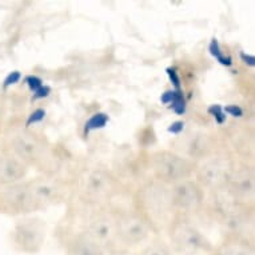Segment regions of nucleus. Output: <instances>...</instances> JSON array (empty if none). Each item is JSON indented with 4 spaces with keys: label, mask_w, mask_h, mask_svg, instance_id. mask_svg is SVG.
<instances>
[{
    "label": "nucleus",
    "mask_w": 255,
    "mask_h": 255,
    "mask_svg": "<svg viewBox=\"0 0 255 255\" xmlns=\"http://www.w3.org/2000/svg\"><path fill=\"white\" fill-rule=\"evenodd\" d=\"M23 174H24V170L15 160H5L0 166V180H3V182L16 180Z\"/></svg>",
    "instance_id": "1"
},
{
    "label": "nucleus",
    "mask_w": 255,
    "mask_h": 255,
    "mask_svg": "<svg viewBox=\"0 0 255 255\" xmlns=\"http://www.w3.org/2000/svg\"><path fill=\"white\" fill-rule=\"evenodd\" d=\"M209 50H210V54L213 55L214 58L217 59L218 62L223 64V66H226V67H230L231 64H233V59L230 56H226V55H223L221 50V46H219V43H218L217 39H213L211 43H210L209 46Z\"/></svg>",
    "instance_id": "2"
},
{
    "label": "nucleus",
    "mask_w": 255,
    "mask_h": 255,
    "mask_svg": "<svg viewBox=\"0 0 255 255\" xmlns=\"http://www.w3.org/2000/svg\"><path fill=\"white\" fill-rule=\"evenodd\" d=\"M107 122H109V115H106L103 113L95 114V115H92L88 122L86 123V128H84V132L88 134L90 131L92 130H98V128H102V127H105L107 125Z\"/></svg>",
    "instance_id": "3"
},
{
    "label": "nucleus",
    "mask_w": 255,
    "mask_h": 255,
    "mask_svg": "<svg viewBox=\"0 0 255 255\" xmlns=\"http://www.w3.org/2000/svg\"><path fill=\"white\" fill-rule=\"evenodd\" d=\"M172 110L174 113L178 114V115H182V114L186 113V102H184L183 92L180 90H175L172 91Z\"/></svg>",
    "instance_id": "4"
},
{
    "label": "nucleus",
    "mask_w": 255,
    "mask_h": 255,
    "mask_svg": "<svg viewBox=\"0 0 255 255\" xmlns=\"http://www.w3.org/2000/svg\"><path fill=\"white\" fill-rule=\"evenodd\" d=\"M207 111H209V114H211V115L215 118V121H217L219 125H222V123H225V122H226V114L223 113V109H222L219 105L210 106Z\"/></svg>",
    "instance_id": "5"
},
{
    "label": "nucleus",
    "mask_w": 255,
    "mask_h": 255,
    "mask_svg": "<svg viewBox=\"0 0 255 255\" xmlns=\"http://www.w3.org/2000/svg\"><path fill=\"white\" fill-rule=\"evenodd\" d=\"M44 117H46V111L42 109H38V110H35L34 113L31 114L28 117V119H27V123L25 125L27 126H31V125H34V123H38V122L43 121L44 119Z\"/></svg>",
    "instance_id": "6"
},
{
    "label": "nucleus",
    "mask_w": 255,
    "mask_h": 255,
    "mask_svg": "<svg viewBox=\"0 0 255 255\" xmlns=\"http://www.w3.org/2000/svg\"><path fill=\"white\" fill-rule=\"evenodd\" d=\"M25 83L28 84L29 90L34 92L38 91L39 88L43 86L42 79H40V78H38V76H34V75L27 76V78H25Z\"/></svg>",
    "instance_id": "7"
},
{
    "label": "nucleus",
    "mask_w": 255,
    "mask_h": 255,
    "mask_svg": "<svg viewBox=\"0 0 255 255\" xmlns=\"http://www.w3.org/2000/svg\"><path fill=\"white\" fill-rule=\"evenodd\" d=\"M20 78H21V74L19 71L11 72V74H9V75L4 79V84H3V86H4V88L9 87V86L17 83V82L20 80Z\"/></svg>",
    "instance_id": "8"
},
{
    "label": "nucleus",
    "mask_w": 255,
    "mask_h": 255,
    "mask_svg": "<svg viewBox=\"0 0 255 255\" xmlns=\"http://www.w3.org/2000/svg\"><path fill=\"white\" fill-rule=\"evenodd\" d=\"M223 113L225 114H230L233 117H242L243 115V110L237 105H230V106H226L225 109H223Z\"/></svg>",
    "instance_id": "9"
},
{
    "label": "nucleus",
    "mask_w": 255,
    "mask_h": 255,
    "mask_svg": "<svg viewBox=\"0 0 255 255\" xmlns=\"http://www.w3.org/2000/svg\"><path fill=\"white\" fill-rule=\"evenodd\" d=\"M51 88L48 86H42L39 88L38 91H35L34 97H32V101H38V99H43V98H47L50 95Z\"/></svg>",
    "instance_id": "10"
},
{
    "label": "nucleus",
    "mask_w": 255,
    "mask_h": 255,
    "mask_svg": "<svg viewBox=\"0 0 255 255\" xmlns=\"http://www.w3.org/2000/svg\"><path fill=\"white\" fill-rule=\"evenodd\" d=\"M166 72H167L168 78H170V80L174 83L176 90H180V79H179V76H178V74H176L175 70H174V68H167Z\"/></svg>",
    "instance_id": "11"
},
{
    "label": "nucleus",
    "mask_w": 255,
    "mask_h": 255,
    "mask_svg": "<svg viewBox=\"0 0 255 255\" xmlns=\"http://www.w3.org/2000/svg\"><path fill=\"white\" fill-rule=\"evenodd\" d=\"M183 122H174L170 127H168V132H172V134H179L180 131L183 130Z\"/></svg>",
    "instance_id": "12"
},
{
    "label": "nucleus",
    "mask_w": 255,
    "mask_h": 255,
    "mask_svg": "<svg viewBox=\"0 0 255 255\" xmlns=\"http://www.w3.org/2000/svg\"><path fill=\"white\" fill-rule=\"evenodd\" d=\"M241 59L243 60V63H246L247 66H251V67L255 66V58L253 55H247L245 52H241Z\"/></svg>",
    "instance_id": "13"
},
{
    "label": "nucleus",
    "mask_w": 255,
    "mask_h": 255,
    "mask_svg": "<svg viewBox=\"0 0 255 255\" xmlns=\"http://www.w3.org/2000/svg\"><path fill=\"white\" fill-rule=\"evenodd\" d=\"M160 101L164 105H167V103H171L172 101V91H166L164 94H162V97H160Z\"/></svg>",
    "instance_id": "14"
},
{
    "label": "nucleus",
    "mask_w": 255,
    "mask_h": 255,
    "mask_svg": "<svg viewBox=\"0 0 255 255\" xmlns=\"http://www.w3.org/2000/svg\"><path fill=\"white\" fill-rule=\"evenodd\" d=\"M144 255H167L162 250H155V249H148V251L144 253Z\"/></svg>",
    "instance_id": "15"
}]
</instances>
